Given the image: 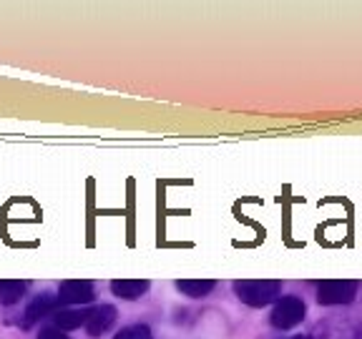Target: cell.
Masks as SVG:
<instances>
[{
  "label": "cell",
  "instance_id": "6da1fadb",
  "mask_svg": "<svg viewBox=\"0 0 362 339\" xmlns=\"http://www.w3.org/2000/svg\"><path fill=\"white\" fill-rule=\"evenodd\" d=\"M234 294L242 304L262 309L279 299L282 282L279 279H242V282H234Z\"/></svg>",
  "mask_w": 362,
  "mask_h": 339
},
{
  "label": "cell",
  "instance_id": "7a4b0ae2",
  "mask_svg": "<svg viewBox=\"0 0 362 339\" xmlns=\"http://www.w3.org/2000/svg\"><path fill=\"white\" fill-rule=\"evenodd\" d=\"M357 287L360 284L352 279H327L317 289V302L322 307H339V304H352L357 297Z\"/></svg>",
  "mask_w": 362,
  "mask_h": 339
},
{
  "label": "cell",
  "instance_id": "3957f363",
  "mask_svg": "<svg viewBox=\"0 0 362 339\" xmlns=\"http://www.w3.org/2000/svg\"><path fill=\"white\" fill-rule=\"evenodd\" d=\"M307 314V307L300 297H279L274 309H272L269 322L277 329H294L297 324H302Z\"/></svg>",
  "mask_w": 362,
  "mask_h": 339
},
{
  "label": "cell",
  "instance_id": "277c9868",
  "mask_svg": "<svg viewBox=\"0 0 362 339\" xmlns=\"http://www.w3.org/2000/svg\"><path fill=\"white\" fill-rule=\"evenodd\" d=\"M96 297L93 292V284L86 282V279H68L58 287V304H68V307H81V304H90Z\"/></svg>",
  "mask_w": 362,
  "mask_h": 339
},
{
  "label": "cell",
  "instance_id": "5b68a950",
  "mask_svg": "<svg viewBox=\"0 0 362 339\" xmlns=\"http://www.w3.org/2000/svg\"><path fill=\"white\" fill-rule=\"evenodd\" d=\"M58 307H61L58 304V297H53V294H40V297H35V299L28 304V309H25V314H23L21 327L30 329L35 322H40V319H45V316L56 314Z\"/></svg>",
  "mask_w": 362,
  "mask_h": 339
},
{
  "label": "cell",
  "instance_id": "8992f818",
  "mask_svg": "<svg viewBox=\"0 0 362 339\" xmlns=\"http://www.w3.org/2000/svg\"><path fill=\"white\" fill-rule=\"evenodd\" d=\"M116 307L111 304H101V307H93V309H88V319H86V332L90 334V337H101V334H106L108 329L113 327V322H116Z\"/></svg>",
  "mask_w": 362,
  "mask_h": 339
},
{
  "label": "cell",
  "instance_id": "52a82bcc",
  "mask_svg": "<svg viewBox=\"0 0 362 339\" xmlns=\"http://www.w3.org/2000/svg\"><path fill=\"white\" fill-rule=\"evenodd\" d=\"M111 292L119 299L136 302L148 292V282L146 279H116V282H111Z\"/></svg>",
  "mask_w": 362,
  "mask_h": 339
},
{
  "label": "cell",
  "instance_id": "ba28073f",
  "mask_svg": "<svg viewBox=\"0 0 362 339\" xmlns=\"http://www.w3.org/2000/svg\"><path fill=\"white\" fill-rule=\"evenodd\" d=\"M214 279H181V282H176V289L189 299H204V297H209L214 292Z\"/></svg>",
  "mask_w": 362,
  "mask_h": 339
},
{
  "label": "cell",
  "instance_id": "9c48e42d",
  "mask_svg": "<svg viewBox=\"0 0 362 339\" xmlns=\"http://www.w3.org/2000/svg\"><path fill=\"white\" fill-rule=\"evenodd\" d=\"M86 319H88V309H58L56 314H53L56 329H61V332L86 327Z\"/></svg>",
  "mask_w": 362,
  "mask_h": 339
},
{
  "label": "cell",
  "instance_id": "30bf717a",
  "mask_svg": "<svg viewBox=\"0 0 362 339\" xmlns=\"http://www.w3.org/2000/svg\"><path fill=\"white\" fill-rule=\"evenodd\" d=\"M28 284L21 282V279H3L0 282V307H13L23 299Z\"/></svg>",
  "mask_w": 362,
  "mask_h": 339
},
{
  "label": "cell",
  "instance_id": "8fae6325",
  "mask_svg": "<svg viewBox=\"0 0 362 339\" xmlns=\"http://www.w3.org/2000/svg\"><path fill=\"white\" fill-rule=\"evenodd\" d=\"M113 339H153V334L146 324H131V327L121 329Z\"/></svg>",
  "mask_w": 362,
  "mask_h": 339
},
{
  "label": "cell",
  "instance_id": "7c38bea8",
  "mask_svg": "<svg viewBox=\"0 0 362 339\" xmlns=\"http://www.w3.org/2000/svg\"><path fill=\"white\" fill-rule=\"evenodd\" d=\"M38 339H71V337H66V334H63L61 329H56V327H48V329H40Z\"/></svg>",
  "mask_w": 362,
  "mask_h": 339
},
{
  "label": "cell",
  "instance_id": "4fadbf2b",
  "mask_svg": "<svg viewBox=\"0 0 362 339\" xmlns=\"http://www.w3.org/2000/svg\"><path fill=\"white\" fill-rule=\"evenodd\" d=\"M287 339H312L310 334H297V337H287Z\"/></svg>",
  "mask_w": 362,
  "mask_h": 339
}]
</instances>
